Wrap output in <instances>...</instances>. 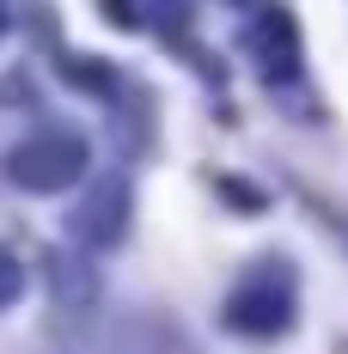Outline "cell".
<instances>
[{
  "instance_id": "1",
  "label": "cell",
  "mask_w": 348,
  "mask_h": 354,
  "mask_svg": "<svg viewBox=\"0 0 348 354\" xmlns=\"http://www.w3.org/2000/svg\"><path fill=\"white\" fill-rule=\"evenodd\" d=\"M80 171H86L80 141H31L6 159V177L25 189H68V183H80Z\"/></svg>"
},
{
  "instance_id": "2",
  "label": "cell",
  "mask_w": 348,
  "mask_h": 354,
  "mask_svg": "<svg viewBox=\"0 0 348 354\" xmlns=\"http://www.w3.org/2000/svg\"><path fill=\"white\" fill-rule=\"evenodd\" d=\"M122 214H129V196H122V183H104L86 208H80V239L86 245H116V232H122Z\"/></svg>"
},
{
  "instance_id": "3",
  "label": "cell",
  "mask_w": 348,
  "mask_h": 354,
  "mask_svg": "<svg viewBox=\"0 0 348 354\" xmlns=\"http://www.w3.org/2000/svg\"><path fill=\"white\" fill-rule=\"evenodd\" d=\"M12 293H19V263L12 250H0V306H12Z\"/></svg>"
},
{
  "instance_id": "4",
  "label": "cell",
  "mask_w": 348,
  "mask_h": 354,
  "mask_svg": "<svg viewBox=\"0 0 348 354\" xmlns=\"http://www.w3.org/2000/svg\"><path fill=\"white\" fill-rule=\"evenodd\" d=\"M104 19H110V25H135L140 12L129 6V0H104Z\"/></svg>"
},
{
  "instance_id": "5",
  "label": "cell",
  "mask_w": 348,
  "mask_h": 354,
  "mask_svg": "<svg viewBox=\"0 0 348 354\" xmlns=\"http://www.w3.org/2000/svg\"><path fill=\"white\" fill-rule=\"evenodd\" d=\"M0 25H6V12H0Z\"/></svg>"
}]
</instances>
